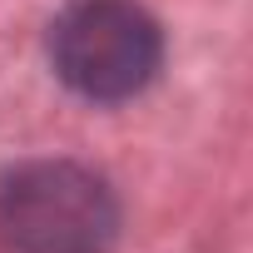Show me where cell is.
<instances>
[{"instance_id":"7a4b0ae2","label":"cell","mask_w":253,"mask_h":253,"mask_svg":"<svg viewBox=\"0 0 253 253\" xmlns=\"http://www.w3.org/2000/svg\"><path fill=\"white\" fill-rule=\"evenodd\" d=\"M55 75L99 104L139 94L164 60V35L134 0H75L50 25Z\"/></svg>"},{"instance_id":"6da1fadb","label":"cell","mask_w":253,"mask_h":253,"mask_svg":"<svg viewBox=\"0 0 253 253\" xmlns=\"http://www.w3.org/2000/svg\"><path fill=\"white\" fill-rule=\"evenodd\" d=\"M119 233L109 184L70 159H35L0 179L5 253H104Z\"/></svg>"}]
</instances>
